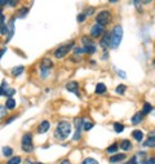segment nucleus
Masks as SVG:
<instances>
[{"label":"nucleus","mask_w":155,"mask_h":164,"mask_svg":"<svg viewBox=\"0 0 155 164\" xmlns=\"http://www.w3.org/2000/svg\"><path fill=\"white\" fill-rule=\"evenodd\" d=\"M81 164H98V162L96 160V159H93V158H87V159H84Z\"/></svg>","instance_id":"nucleus-31"},{"label":"nucleus","mask_w":155,"mask_h":164,"mask_svg":"<svg viewBox=\"0 0 155 164\" xmlns=\"http://www.w3.org/2000/svg\"><path fill=\"white\" fill-rule=\"evenodd\" d=\"M85 18H87V14H85V13H80V14L78 16V21H79V22H84Z\"/></svg>","instance_id":"nucleus-34"},{"label":"nucleus","mask_w":155,"mask_h":164,"mask_svg":"<svg viewBox=\"0 0 155 164\" xmlns=\"http://www.w3.org/2000/svg\"><path fill=\"white\" fill-rule=\"evenodd\" d=\"M111 22V13L109 11H101L96 17V23L102 25L105 27L106 25H109Z\"/></svg>","instance_id":"nucleus-3"},{"label":"nucleus","mask_w":155,"mask_h":164,"mask_svg":"<svg viewBox=\"0 0 155 164\" xmlns=\"http://www.w3.org/2000/svg\"><path fill=\"white\" fill-rule=\"evenodd\" d=\"M22 150L26 153H31L34 150V145H32V135L31 133H25L22 137Z\"/></svg>","instance_id":"nucleus-4"},{"label":"nucleus","mask_w":155,"mask_h":164,"mask_svg":"<svg viewBox=\"0 0 155 164\" xmlns=\"http://www.w3.org/2000/svg\"><path fill=\"white\" fill-rule=\"evenodd\" d=\"M141 3H142V0H135V5H136V8L137 9H141Z\"/></svg>","instance_id":"nucleus-38"},{"label":"nucleus","mask_w":155,"mask_h":164,"mask_svg":"<svg viewBox=\"0 0 155 164\" xmlns=\"http://www.w3.org/2000/svg\"><path fill=\"white\" fill-rule=\"evenodd\" d=\"M5 92H7V83L3 81L2 87H0V96H5Z\"/></svg>","instance_id":"nucleus-32"},{"label":"nucleus","mask_w":155,"mask_h":164,"mask_svg":"<svg viewBox=\"0 0 155 164\" xmlns=\"http://www.w3.org/2000/svg\"><path fill=\"white\" fill-rule=\"evenodd\" d=\"M52 66H53V63H52L50 59H49V58H44V59L41 61V63H40V70H41V71H43V70H48V71H49Z\"/></svg>","instance_id":"nucleus-13"},{"label":"nucleus","mask_w":155,"mask_h":164,"mask_svg":"<svg viewBox=\"0 0 155 164\" xmlns=\"http://www.w3.org/2000/svg\"><path fill=\"white\" fill-rule=\"evenodd\" d=\"M100 44H101L102 48H105V49H107V48H109V47H111V34L106 32L105 35L102 36L101 41H100Z\"/></svg>","instance_id":"nucleus-8"},{"label":"nucleus","mask_w":155,"mask_h":164,"mask_svg":"<svg viewBox=\"0 0 155 164\" xmlns=\"http://www.w3.org/2000/svg\"><path fill=\"white\" fill-rule=\"evenodd\" d=\"M120 147H122L124 151H128V150H131L132 149V144H131V141H128V140H123L122 141V144H120Z\"/></svg>","instance_id":"nucleus-18"},{"label":"nucleus","mask_w":155,"mask_h":164,"mask_svg":"<svg viewBox=\"0 0 155 164\" xmlns=\"http://www.w3.org/2000/svg\"><path fill=\"white\" fill-rule=\"evenodd\" d=\"M35 164H43V163H35Z\"/></svg>","instance_id":"nucleus-48"},{"label":"nucleus","mask_w":155,"mask_h":164,"mask_svg":"<svg viewBox=\"0 0 155 164\" xmlns=\"http://www.w3.org/2000/svg\"><path fill=\"white\" fill-rule=\"evenodd\" d=\"M126 164H138V158H137V155H135V156H132L129 160L126 163Z\"/></svg>","instance_id":"nucleus-33"},{"label":"nucleus","mask_w":155,"mask_h":164,"mask_svg":"<svg viewBox=\"0 0 155 164\" xmlns=\"http://www.w3.org/2000/svg\"><path fill=\"white\" fill-rule=\"evenodd\" d=\"M5 50H7L5 48H3V49H0V59H2V57H3V54H4V53H5Z\"/></svg>","instance_id":"nucleus-43"},{"label":"nucleus","mask_w":155,"mask_h":164,"mask_svg":"<svg viewBox=\"0 0 155 164\" xmlns=\"http://www.w3.org/2000/svg\"><path fill=\"white\" fill-rule=\"evenodd\" d=\"M83 120L81 118H76L75 119V127H76V131H75V136H74V140L78 141L80 140L81 137V129H83Z\"/></svg>","instance_id":"nucleus-6"},{"label":"nucleus","mask_w":155,"mask_h":164,"mask_svg":"<svg viewBox=\"0 0 155 164\" xmlns=\"http://www.w3.org/2000/svg\"><path fill=\"white\" fill-rule=\"evenodd\" d=\"M23 70H25L23 66H17V67H14V68L12 70V75H13V76H20V75L23 72Z\"/></svg>","instance_id":"nucleus-20"},{"label":"nucleus","mask_w":155,"mask_h":164,"mask_svg":"<svg viewBox=\"0 0 155 164\" xmlns=\"http://www.w3.org/2000/svg\"><path fill=\"white\" fill-rule=\"evenodd\" d=\"M106 90H107V88L103 83H98L96 85V93L97 94H103V93H106Z\"/></svg>","instance_id":"nucleus-17"},{"label":"nucleus","mask_w":155,"mask_h":164,"mask_svg":"<svg viewBox=\"0 0 155 164\" xmlns=\"http://www.w3.org/2000/svg\"><path fill=\"white\" fill-rule=\"evenodd\" d=\"M16 93V89H8L7 92H5V96L8 97V98H12V96Z\"/></svg>","instance_id":"nucleus-35"},{"label":"nucleus","mask_w":155,"mask_h":164,"mask_svg":"<svg viewBox=\"0 0 155 164\" xmlns=\"http://www.w3.org/2000/svg\"><path fill=\"white\" fill-rule=\"evenodd\" d=\"M14 119H16V116H12L11 119H8V120H7V123H5V124H11V123H12V122H13V120H14Z\"/></svg>","instance_id":"nucleus-42"},{"label":"nucleus","mask_w":155,"mask_h":164,"mask_svg":"<svg viewBox=\"0 0 155 164\" xmlns=\"http://www.w3.org/2000/svg\"><path fill=\"white\" fill-rule=\"evenodd\" d=\"M20 163H21V158L20 156H13L12 159L8 160L7 164H20Z\"/></svg>","instance_id":"nucleus-30"},{"label":"nucleus","mask_w":155,"mask_h":164,"mask_svg":"<svg viewBox=\"0 0 155 164\" xmlns=\"http://www.w3.org/2000/svg\"><path fill=\"white\" fill-rule=\"evenodd\" d=\"M61 164H70V162H68V160H62Z\"/></svg>","instance_id":"nucleus-45"},{"label":"nucleus","mask_w":155,"mask_h":164,"mask_svg":"<svg viewBox=\"0 0 155 164\" xmlns=\"http://www.w3.org/2000/svg\"><path fill=\"white\" fill-rule=\"evenodd\" d=\"M142 119H144V114H142V111H141V113H136L135 115H133V118H132V124L137 126V124H140L142 122Z\"/></svg>","instance_id":"nucleus-15"},{"label":"nucleus","mask_w":155,"mask_h":164,"mask_svg":"<svg viewBox=\"0 0 155 164\" xmlns=\"http://www.w3.org/2000/svg\"><path fill=\"white\" fill-rule=\"evenodd\" d=\"M126 90H127V87H126V85L120 84V85H118V87H116L115 92L118 93V94H124V93H126Z\"/></svg>","instance_id":"nucleus-27"},{"label":"nucleus","mask_w":155,"mask_h":164,"mask_svg":"<svg viewBox=\"0 0 155 164\" xmlns=\"http://www.w3.org/2000/svg\"><path fill=\"white\" fill-rule=\"evenodd\" d=\"M5 4H8V0H0V8L4 7Z\"/></svg>","instance_id":"nucleus-41"},{"label":"nucleus","mask_w":155,"mask_h":164,"mask_svg":"<svg viewBox=\"0 0 155 164\" xmlns=\"http://www.w3.org/2000/svg\"><path fill=\"white\" fill-rule=\"evenodd\" d=\"M12 154H13V150L11 147H8V146L3 147V155H4V156H11Z\"/></svg>","instance_id":"nucleus-28"},{"label":"nucleus","mask_w":155,"mask_h":164,"mask_svg":"<svg viewBox=\"0 0 155 164\" xmlns=\"http://www.w3.org/2000/svg\"><path fill=\"white\" fill-rule=\"evenodd\" d=\"M74 53L75 54H80V53H83V49L79 48V47H76V48H74Z\"/></svg>","instance_id":"nucleus-39"},{"label":"nucleus","mask_w":155,"mask_h":164,"mask_svg":"<svg viewBox=\"0 0 155 164\" xmlns=\"http://www.w3.org/2000/svg\"><path fill=\"white\" fill-rule=\"evenodd\" d=\"M122 39H123V27L118 25L115 26L113 32H111V48L113 49L118 48L120 43H122Z\"/></svg>","instance_id":"nucleus-2"},{"label":"nucleus","mask_w":155,"mask_h":164,"mask_svg":"<svg viewBox=\"0 0 155 164\" xmlns=\"http://www.w3.org/2000/svg\"><path fill=\"white\" fill-rule=\"evenodd\" d=\"M7 107L5 106H0V120H2V119H4V118H5V116H7Z\"/></svg>","instance_id":"nucleus-29"},{"label":"nucleus","mask_w":155,"mask_h":164,"mask_svg":"<svg viewBox=\"0 0 155 164\" xmlns=\"http://www.w3.org/2000/svg\"><path fill=\"white\" fill-rule=\"evenodd\" d=\"M151 110H153V106L150 105V103H145V105H144V109H142V114H144V115L150 114V113H151Z\"/></svg>","instance_id":"nucleus-24"},{"label":"nucleus","mask_w":155,"mask_h":164,"mask_svg":"<svg viewBox=\"0 0 155 164\" xmlns=\"http://www.w3.org/2000/svg\"><path fill=\"white\" fill-rule=\"evenodd\" d=\"M81 41H83L84 47H85V45H96V44L93 43L92 39H89L88 36H83V38H81Z\"/></svg>","instance_id":"nucleus-25"},{"label":"nucleus","mask_w":155,"mask_h":164,"mask_svg":"<svg viewBox=\"0 0 155 164\" xmlns=\"http://www.w3.org/2000/svg\"><path fill=\"white\" fill-rule=\"evenodd\" d=\"M109 2H110V3H116L118 0H109Z\"/></svg>","instance_id":"nucleus-47"},{"label":"nucleus","mask_w":155,"mask_h":164,"mask_svg":"<svg viewBox=\"0 0 155 164\" xmlns=\"http://www.w3.org/2000/svg\"><path fill=\"white\" fill-rule=\"evenodd\" d=\"M144 146H146V147H155V132H151L149 136V138L145 141Z\"/></svg>","instance_id":"nucleus-12"},{"label":"nucleus","mask_w":155,"mask_h":164,"mask_svg":"<svg viewBox=\"0 0 155 164\" xmlns=\"http://www.w3.org/2000/svg\"><path fill=\"white\" fill-rule=\"evenodd\" d=\"M114 131L116 133H122L124 131V126L123 124H120V123H114Z\"/></svg>","instance_id":"nucleus-26"},{"label":"nucleus","mask_w":155,"mask_h":164,"mask_svg":"<svg viewBox=\"0 0 155 164\" xmlns=\"http://www.w3.org/2000/svg\"><path fill=\"white\" fill-rule=\"evenodd\" d=\"M29 13V9L27 8H21V12H20V17H25L26 14Z\"/></svg>","instance_id":"nucleus-36"},{"label":"nucleus","mask_w":155,"mask_h":164,"mask_svg":"<svg viewBox=\"0 0 155 164\" xmlns=\"http://www.w3.org/2000/svg\"><path fill=\"white\" fill-rule=\"evenodd\" d=\"M66 89L68 92H72L76 96H79V84H78V81H68L66 84Z\"/></svg>","instance_id":"nucleus-9"},{"label":"nucleus","mask_w":155,"mask_h":164,"mask_svg":"<svg viewBox=\"0 0 155 164\" xmlns=\"http://www.w3.org/2000/svg\"><path fill=\"white\" fill-rule=\"evenodd\" d=\"M133 138H135L137 142H141L142 138H144V133H142V131H138V129H136V131H133L132 133Z\"/></svg>","instance_id":"nucleus-16"},{"label":"nucleus","mask_w":155,"mask_h":164,"mask_svg":"<svg viewBox=\"0 0 155 164\" xmlns=\"http://www.w3.org/2000/svg\"><path fill=\"white\" fill-rule=\"evenodd\" d=\"M96 45H85L83 48V52L84 53H88V54H93L94 52H96Z\"/></svg>","instance_id":"nucleus-21"},{"label":"nucleus","mask_w":155,"mask_h":164,"mask_svg":"<svg viewBox=\"0 0 155 164\" xmlns=\"http://www.w3.org/2000/svg\"><path fill=\"white\" fill-rule=\"evenodd\" d=\"M118 75H120L122 77H126V74H124V72H123L122 70H118Z\"/></svg>","instance_id":"nucleus-44"},{"label":"nucleus","mask_w":155,"mask_h":164,"mask_svg":"<svg viewBox=\"0 0 155 164\" xmlns=\"http://www.w3.org/2000/svg\"><path fill=\"white\" fill-rule=\"evenodd\" d=\"M150 2H153V0H142V3H145V4H147Z\"/></svg>","instance_id":"nucleus-46"},{"label":"nucleus","mask_w":155,"mask_h":164,"mask_svg":"<svg viewBox=\"0 0 155 164\" xmlns=\"http://www.w3.org/2000/svg\"><path fill=\"white\" fill-rule=\"evenodd\" d=\"M49 128H50V123L48 122V120H43V122L39 124V127H38V133H39V135L47 133L49 131Z\"/></svg>","instance_id":"nucleus-10"},{"label":"nucleus","mask_w":155,"mask_h":164,"mask_svg":"<svg viewBox=\"0 0 155 164\" xmlns=\"http://www.w3.org/2000/svg\"><path fill=\"white\" fill-rule=\"evenodd\" d=\"M17 2H18V0H8V4H9L11 7H14L17 4Z\"/></svg>","instance_id":"nucleus-40"},{"label":"nucleus","mask_w":155,"mask_h":164,"mask_svg":"<svg viewBox=\"0 0 155 164\" xmlns=\"http://www.w3.org/2000/svg\"><path fill=\"white\" fill-rule=\"evenodd\" d=\"M118 149H119V145H118V144H113L111 146H109V147H107L106 151L109 153V154H116Z\"/></svg>","instance_id":"nucleus-22"},{"label":"nucleus","mask_w":155,"mask_h":164,"mask_svg":"<svg viewBox=\"0 0 155 164\" xmlns=\"http://www.w3.org/2000/svg\"><path fill=\"white\" fill-rule=\"evenodd\" d=\"M92 127H93V123L90 122V120H87V119L83 120V129L84 131H89V129H92Z\"/></svg>","instance_id":"nucleus-23"},{"label":"nucleus","mask_w":155,"mask_h":164,"mask_svg":"<svg viewBox=\"0 0 155 164\" xmlns=\"http://www.w3.org/2000/svg\"><path fill=\"white\" fill-rule=\"evenodd\" d=\"M142 164H155V158H150L142 162Z\"/></svg>","instance_id":"nucleus-37"},{"label":"nucleus","mask_w":155,"mask_h":164,"mask_svg":"<svg viewBox=\"0 0 155 164\" xmlns=\"http://www.w3.org/2000/svg\"><path fill=\"white\" fill-rule=\"evenodd\" d=\"M103 30H105V27H103L102 25L94 23L92 27H90V35H92L93 38H98V36H101L103 34Z\"/></svg>","instance_id":"nucleus-7"},{"label":"nucleus","mask_w":155,"mask_h":164,"mask_svg":"<svg viewBox=\"0 0 155 164\" xmlns=\"http://www.w3.org/2000/svg\"><path fill=\"white\" fill-rule=\"evenodd\" d=\"M13 34H14V20H11L9 21V23H8V38H7V40H5V43H8L12 39V36H13Z\"/></svg>","instance_id":"nucleus-11"},{"label":"nucleus","mask_w":155,"mask_h":164,"mask_svg":"<svg viewBox=\"0 0 155 164\" xmlns=\"http://www.w3.org/2000/svg\"><path fill=\"white\" fill-rule=\"evenodd\" d=\"M126 159V154H114L113 156H110V163H119Z\"/></svg>","instance_id":"nucleus-14"},{"label":"nucleus","mask_w":155,"mask_h":164,"mask_svg":"<svg viewBox=\"0 0 155 164\" xmlns=\"http://www.w3.org/2000/svg\"><path fill=\"white\" fill-rule=\"evenodd\" d=\"M72 47H74V43H68V44H63L61 47H58V48L54 50V56L57 58H63L65 56L70 52V49L72 48Z\"/></svg>","instance_id":"nucleus-5"},{"label":"nucleus","mask_w":155,"mask_h":164,"mask_svg":"<svg viewBox=\"0 0 155 164\" xmlns=\"http://www.w3.org/2000/svg\"><path fill=\"white\" fill-rule=\"evenodd\" d=\"M71 135V123L66 122V120H62V122L58 123L57 128L54 131V137L57 140H66L68 136Z\"/></svg>","instance_id":"nucleus-1"},{"label":"nucleus","mask_w":155,"mask_h":164,"mask_svg":"<svg viewBox=\"0 0 155 164\" xmlns=\"http://www.w3.org/2000/svg\"><path fill=\"white\" fill-rule=\"evenodd\" d=\"M16 105H17L16 100H13V98H8L7 102H5V107H7L8 110H13L16 107Z\"/></svg>","instance_id":"nucleus-19"}]
</instances>
